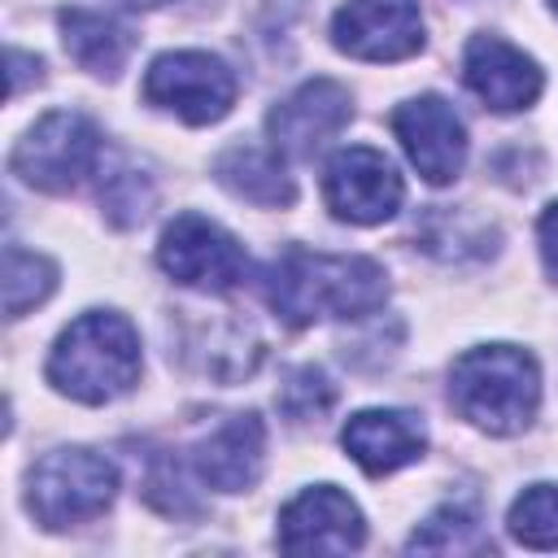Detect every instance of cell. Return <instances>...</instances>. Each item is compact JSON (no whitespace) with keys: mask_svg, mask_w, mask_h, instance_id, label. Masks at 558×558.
Returning a JSON list of instances; mask_svg holds the SVG:
<instances>
[{"mask_svg":"<svg viewBox=\"0 0 558 558\" xmlns=\"http://www.w3.org/2000/svg\"><path fill=\"white\" fill-rule=\"evenodd\" d=\"M506 527L527 549H558V484H532L514 497Z\"/></svg>","mask_w":558,"mask_h":558,"instance_id":"22","label":"cell"},{"mask_svg":"<svg viewBox=\"0 0 558 558\" xmlns=\"http://www.w3.org/2000/svg\"><path fill=\"white\" fill-rule=\"evenodd\" d=\"M353 118V96L336 78H310L288 100H279L266 118L270 148L283 157H314L327 140H336Z\"/></svg>","mask_w":558,"mask_h":558,"instance_id":"11","label":"cell"},{"mask_svg":"<svg viewBox=\"0 0 558 558\" xmlns=\"http://www.w3.org/2000/svg\"><path fill=\"white\" fill-rule=\"evenodd\" d=\"M122 4H131V9H153V4H161V0H122Z\"/></svg>","mask_w":558,"mask_h":558,"instance_id":"26","label":"cell"},{"mask_svg":"<svg viewBox=\"0 0 558 558\" xmlns=\"http://www.w3.org/2000/svg\"><path fill=\"white\" fill-rule=\"evenodd\" d=\"M235 74L227 70V61L209 57V52H161L148 74H144V100L153 109H166L174 118H183L187 126H209L218 118L231 113L235 105Z\"/></svg>","mask_w":558,"mask_h":558,"instance_id":"6","label":"cell"},{"mask_svg":"<svg viewBox=\"0 0 558 558\" xmlns=\"http://www.w3.org/2000/svg\"><path fill=\"white\" fill-rule=\"evenodd\" d=\"M262 462H266V427H262V418L253 410L222 418L192 449L196 475L209 488H218V493H244V488H253L262 480Z\"/></svg>","mask_w":558,"mask_h":558,"instance_id":"14","label":"cell"},{"mask_svg":"<svg viewBox=\"0 0 558 558\" xmlns=\"http://www.w3.org/2000/svg\"><path fill=\"white\" fill-rule=\"evenodd\" d=\"M161 270L196 292H231L248 275V257L231 231L201 214H179L157 244Z\"/></svg>","mask_w":558,"mask_h":558,"instance_id":"7","label":"cell"},{"mask_svg":"<svg viewBox=\"0 0 558 558\" xmlns=\"http://www.w3.org/2000/svg\"><path fill=\"white\" fill-rule=\"evenodd\" d=\"M100 131L92 118L74 109H52L44 113L13 148L9 166L26 187L39 192H74L92 170H100Z\"/></svg>","mask_w":558,"mask_h":558,"instance_id":"5","label":"cell"},{"mask_svg":"<svg viewBox=\"0 0 558 558\" xmlns=\"http://www.w3.org/2000/svg\"><path fill=\"white\" fill-rule=\"evenodd\" d=\"M536 235H541V262H545L549 279L558 283V201L545 205V214H541V222H536Z\"/></svg>","mask_w":558,"mask_h":558,"instance_id":"24","label":"cell"},{"mask_svg":"<svg viewBox=\"0 0 558 558\" xmlns=\"http://www.w3.org/2000/svg\"><path fill=\"white\" fill-rule=\"evenodd\" d=\"M453 410L488 436H514L536 418L541 366L519 344H480L449 366Z\"/></svg>","mask_w":558,"mask_h":558,"instance_id":"3","label":"cell"},{"mask_svg":"<svg viewBox=\"0 0 558 558\" xmlns=\"http://www.w3.org/2000/svg\"><path fill=\"white\" fill-rule=\"evenodd\" d=\"M462 78L497 113H514V109L536 105V96L545 87L541 65L523 48L506 44L501 35H471V44L462 52Z\"/></svg>","mask_w":558,"mask_h":558,"instance_id":"13","label":"cell"},{"mask_svg":"<svg viewBox=\"0 0 558 558\" xmlns=\"http://www.w3.org/2000/svg\"><path fill=\"white\" fill-rule=\"evenodd\" d=\"M100 205H105V218L126 231V227H140L153 214L157 187L135 161L113 157V161H100Z\"/></svg>","mask_w":558,"mask_h":558,"instance_id":"19","label":"cell"},{"mask_svg":"<svg viewBox=\"0 0 558 558\" xmlns=\"http://www.w3.org/2000/svg\"><path fill=\"white\" fill-rule=\"evenodd\" d=\"M140 336L113 310L78 314L48 353V384L83 405H105L140 379Z\"/></svg>","mask_w":558,"mask_h":558,"instance_id":"2","label":"cell"},{"mask_svg":"<svg viewBox=\"0 0 558 558\" xmlns=\"http://www.w3.org/2000/svg\"><path fill=\"white\" fill-rule=\"evenodd\" d=\"M331 44L357 61H405L423 48L418 0H349L331 17Z\"/></svg>","mask_w":558,"mask_h":558,"instance_id":"9","label":"cell"},{"mask_svg":"<svg viewBox=\"0 0 558 558\" xmlns=\"http://www.w3.org/2000/svg\"><path fill=\"white\" fill-rule=\"evenodd\" d=\"M266 305L288 327H310L318 318H366L388 301V275L371 257L283 248L262 279Z\"/></svg>","mask_w":558,"mask_h":558,"instance_id":"1","label":"cell"},{"mask_svg":"<svg viewBox=\"0 0 558 558\" xmlns=\"http://www.w3.org/2000/svg\"><path fill=\"white\" fill-rule=\"evenodd\" d=\"M340 445L366 475L379 480L418 462L427 449V432H423V418L410 410H357L344 423Z\"/></svg>","mask_w":558,"mask_h":558,"instance_id":"15","label":"cell"},{"mask_svg":"<svg viewBox=\"0 0 558 558\" xmlns=\"http://www.w3.org/2000/svg\"><path fill=\"white\" fill-rule=\"evenodd\" d=\"M549 9H554V13H558V0H549Z\"/></svg>","mask_w":558,"mask_h":558,"instance_id":"27","label":"cell"},{"mask_svg":"<svg viewBox=\"0 0 558 558\" xmlns=\"http://www.w3.org/2000/svg\"><path fill=\"white\" fill-rule=\"evenodd\" d=\"M418 240L432 257L440 262H466V257H484L493 253L497 244V231L493 222H480L471 209H449V205H436L427 214V222L418 227Z\"/></svg>","mask_w":558,"mask_h":558,"instance_id":"18","label":"cell"},{"mask_svg":"<svg viewBox=\"0 0 558 558\" xmlns=\"http://www.w3.org/2000/svg\"><path fill=\"white\" fill-rule=\"evenodd\" d=\"M323 196H327V209L340 222L375 227V222H388L401 209L405 187H401V174L392 170V161L379 148L349 144L327 161Z\"/></svg>","mask_w":558,"mask_h":558,"instance_id":"8","label":"cell"},{"mask_svg":"<svg viewBox=\"0 0 558 558\" xmlns=\"http://www.w3.org/2000/svg\"><path fill=\"white\" fill-rule=\"evenodd\" d=\"M331 401H336V388L318 366H296L279 388V410L292 423H318L331 410Z\"/></svg>","mask_w":558,"mask_h":558,"instance_id":"23","label":"cell"},{"mask_svg":"<svg viewBox=\"0 0 558 558\" xmlns=\"http://www.w3.org/2000/svg\"><path fill=\"white\" fill-rule=\"evenodd\" d=\"M362 541V510L336 484H314L279 510V549L288 554H349Z\"/></svg>","mask_w":558,"mask_h":558,"instance_id":"12","label":"cell"},{"mask_svg":"<svg viewBox=\"0 0 558 558\" xmlns=\"http://www.w3.org/2000/svg\"><path fill=\"white\" fill-rule=\"evenodd\" d=\"M392 135L427 183H453L466 161V126L445 96H414L392 109Z\"/></svg>","mask_w":558,"mask_h":558,"instance_id":"10","label":"cell"},{"mask_svg":"<svg viewBox=\"0 0 558 558\" xmlns=\"http://www.w3.org/2000/svg\"><path fill=\"white\" fill-rule=\"evenodd\" d=\"M214 179L231 196H240L248 205H262V209H283V205L296 201V187H292L275 148L266 153V148H253V144H231L227 153H218Z\"/></svg>","mask_w":558,"mask_h":558,"instance_id":"17","label":"cell"},{"mask_svg":"<svg viewBox=\"0 0 558 558\" xmlns=\"http://www.w3.org/2000/svg\"><path fill=\"white\" fill-rule=\"evenodd\" d=\"M39 70H44L39 57H31V52H22V48H9V96H22L31 78L39 83V78H44Z\"/></svg>","mask_w":558,"mask_h":558,"instance_id":"25","label":"cell"},{"mask_svg":"<svg viewBox=\"0 0 558 558\" xmlns=\"http://www.w3.org/2000/svg\"><path fill=\"white\" fill-rule=\"evenodd\" d=\"M57 288V266L44 253H26L17 244L4 248V314L22 318L26 310L44 305Z\"/></svg>","mask_w":558,"mask_h":558,"instance_id":"20","label":"cell"},{"mask_svg":"<svg viewBox=\"0 0 558 558\" xmlns=\"http://www.w3.org/2000/svg\"><path fill=\"white\" fill-rule=\"evenodd\" d=\"M410 549H427V554H488L493 541L484 536L480 519L462 506H440L423 527H414Z\"/></svg>","mask_w":558,"mask_h":558,"instance_id":"21","label":"cell"},{"mask_svg":"<svg viewBox=\"0 0 558 558\" xmlns=\"http://www.w3.org/2000/svg\"><path fill=\"white\" fill-rule=\"evenodd\" d=\"M113 493H118L113 462L83 445L44 453L26 475V506L48 532L92 523L113 506Z\"/></svg>","mask_w":558,"mask_h":558,"instance_id":"4","label":"cell"},{"mask_svg":"<svg viewBox=\"0 0 558 558\" xmlns=\"http://www.w3.org/2000/svg\"><path fill=\"white\" fill-rule=\"evenodd\" d=\"M61 44L65 52L87 70V74H100V78H118L131 48H135V35L131 26L109 13V9H92V4H74V9H61Z\"/></svg>","mask_w":558,"mask_h":558,"instance_id":"16","label":"cell"}]
</instances>
